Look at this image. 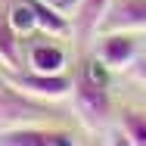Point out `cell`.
Returning a JSON list of instances; mask_svg holds the SVG:
<instances>
[{
  "label": "cell",
  "instance_id": "6da1fadb",
  "mask_svg": "<svg viewBox=\"0 0 146 146\" xmlns=\"http://www.w3.org/2000/svg\"><path fill=\"white\" fill-rule=\"evenodd\" d=\"M3 84L19 90V93H25V96H31V100H53V103L65 100L75 90L68 75H37V72H28V75L6 72L3 75Z\"/></svg>",
  "mask_w": 146,
  "mask_h": 146
},
{
  "label": "cell",
  "instance_id": "7a4b0ae2",
  "mask_svg": "<svg viewBox=\"0 0 146 146\" xmlns=\"http://www.w3.org/2000/svg\"><path fill=\"white\" fill-rule=\"evenodd\" d=\"M75 106H78V115L84 121V127L90 131H100L103 124H109L112 118V100H109V90L106 87H96L84 78H78L75 84Z\"/></svg>",
  "mask_w": 146,
  "mask_h": 146
},
{
  "label": "cell",
  "instance_id": "3957f363",
  "mask_svg": "<svg viewBox=\"0 0 146 146\" xmlns=\"http://www.w3.org/2000/svg\"><path fill=\"white\" fill-rule=\"evenodd\" d=\"M47 118V109L13 87H0V124L3 127H31V121Z\"/></svg>",
  "mask_w": 146,
  "mask_h": 146
},
{
  "label": "cell",
  "instance_id": "277c9868",
  "mask_svg": "<svg viewBox=\"0 0 146 146\" xmlns=\"http://www.w3.org/2000/svg\"><path fill=\"white\" fill-rule=\"evenodd\" d=\"M137 34L146 31V0H121L109 9L106 22L100 25V34Z\"/></svg>",
  "mask_w": 146,
  "mask_h": 146
},
{
  "label": "cell",
  "instance_id": "5b68a950",
  "mask_svg": "<svg viewBox=\"0 0 146 146\" xmlns=\"http://www.w3.org/2000/svg\"><path fill=\"white\" fill-rule=\"evenodd\" d=\"M0 146H78L68 131H40V127H3Z\"/></svg>",
  "mask_w": 146,
  "mask_h": 146
},
{
  "label": "cell",
  "instance_id": "8992f818",
  "mask_svg": "<svg viewBox=\"0 0 146 146\" xmlns=\"http://www.w3.org/2000/svg\"><path fill=\"white\" fill-rule=\"evenodd\" d=\"M96 56L109 65V72H124V68H131L137 62V40H134V34H121V31L106 34Z\"/></svg>",
  "mask_w": 146,
  "mask_h": 146
},
{
  "label": "cell",
  "instance_id": "52a82bcc",
  "mask_svg": "<svg viewBox=\"0 0 146 146\" xmlns=\"http://www.w3.org/2000/svg\"><path fill=\"white\" fill-rule=\"evenodd\" d=\"M28 68L37 75H65V50L56 44H31Z\"/></svg>",
  "mask_w": 146,
  "mask_h": 146
},
{
  "label": "cell",
  "instance_id": "ba28073f",
  "mask_svg": "<svg viewBox=\"0 0 146 146\" xmlns=\"http://www.w3.org/2000/svg\"><path fill=\"white\" fill-rule=\"evenodd\" d=\"M109 9H112V0H81L78 3V34L81 37L100 34V25L106 22Z\"/></svg>",
  "mask_w": 146,
  "mask_h": 146
},
{
  "label": "cell",
  "instance_id": "9c48e42d",
  "mask_svg": "<svg viewBox=\"0 0 146 146\" xmlns=\"http://www.w3.org/2000/svg\"><path fill=\"white\" fill-rule=\"evenodd\" d=\"M34 13H37V31L40 34H50V37H65L68 34V16H62L56 9L44 6L40 0H34Z\"/></svg>",
  "mask_w": 146,
  "mask_h": 146
},
{
  "label": "cell",
  "instance_id": "30bf717a",
  "mask_svg": "<svg viewBox=\"0 0 146 146\" xmlns=\"http://www.w3.org/2000/svg\"><path fill=\"white\" fill-rule=\"evenodd\" d=\"M19 34L9 28V22L0 19V62L6 72H19L22 68V56H19Z\"/></svg>",
  "mask_w": 146,
  "mask_h": 146
},
{
  "label": "cell",
  "instance_id": "8fae6325",
  "mask_svg": "<svg viewBox=\"0 0 146 146\" xmlns=\"http://www.w3.org/2000/svg\"><path fill=\"white\" fill-rule=\"evenodd\" d=\"M6 22H9V28L16 31L19 37L34 34V31H37V13H34V0H31V3H16V6L9 9Z\"/></svg>",
  "mask_w": 146,
  "mask_h": 146
},
{
  "label": "cell",
  "instance_id": "7c38bea8",
  "mask_svg": "<svg viewBox=\"0 0 146 146\" xmlns=\"http://www.w3.org/2000/svg\"><path fill=\"white\" fill-rule=\"evenodd\" d=\"M121 131L127 134L131 146H146V112H124Z\"/></svg>",
  "mask_w": 146,
  "mask_h": 146
},
{
  "label": "cell",
  "instance_id": "4fadbf2b",
  "mask_svg": "<svg viewBox=\"0 0 146 146\" xmlns=\"http://www.w3.org/2000/svg\"><path fill=\"white\" fill-rule=\"evenodd\" d=\"M81 78H84V81H90V84H96V87H109V65H106L100 56H93V59H87V62H84Z\"/></svg>",
  "mask_w": 146,
  "mask_h": 146
},
{
  "label": "cell",
  "instance_id": "5bb4252c",
  "mask_svg": "<svg viewBox=\"0 0 146 146\" xmlns=\"http://www.w3.org/2000/svg\"><path fill=\"white\" fill-rule=\"evenodd\" d=\"M40 3L50 6V9H56V13H62V16H72V13L78 9L81 0H40Z\"/></svg>",
  "mask_w": 146,
  "mask_h": 146
},
{
  "label": "cell",
  "instance_id": "9a60e30c",
  "mask_svg": "<svg viewBox=\"0 0 146 146\" xmlns=\"http://www.w3.org/2000/svg\"><path fill=\"white\" fill-rule=\"evenodd\" d=\"M131 81L140 84V87H146V59H140V62L131 65Z\"/></svg>",
  "mask_w": 146,
  "mask_h": 146
},
{
  "label": "cell",
  "instance_id": "2e32d148",
  "mask_svg": "<svg viewBox=\"0 0 146 146\" xmlns=\"http://www.w3.org/2000/svg\"><path fill=\"white\" fill-rule=\"evenodd\" d=\"M109 146H131V140H127L124 131H115V134L109 137Z\"/></svg>",
  "mask_w": 146,
  "mask_h": 146
},
{
  "label": "cell",
  "instance_id": "e0dca14e",
  "mask_svg": "<svg viewBox=\"0 0 146 146\" xmlns=\"http://www.w3.org/2000/svg\"><path fill=\"white\" fill-rule=\"evenodd\" d=\"M0 87H3V78H0Z\"/></svg>",
  "mask_w": 146,
  "mask_h": 146
}]
</instances>
